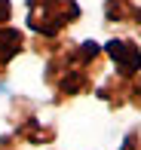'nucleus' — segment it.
Returning <instances> with one entry per match:
<instances>
[{
	"instance_id": "1",
	"label": "nucleus",
	"mask_w": 141,
	"mask_h": 150,
	"mask_svg": "<svg viewBox=\"0 0 141 150\" xmlns=\"http://www.w3.org/2000/svg\"><path fill=\"white\" fill-rule=\"evenodd\" d=\"M107 52H111V58L120 64L123 74H135L141 67V52H138L135 43H129V40H111V43H107Z\"/></svg>"
},
{
	"instance_id": "3",
	"label": "nucleus",
	"mask_w": 141,
	"mask_h": 150,
	"mask_svg": "<svg viewBox=\"0 0 141 150\" xmlns=\"http://www.w3.org/2000/svg\"><path fill=\"white\" fill-rule=\"evenodd\" d=\"M9 16V0H0V22Z\"/></svg>"
},
{
	"instance_id": "2",
	"label": "nucleus",
	"mask_w": 141,
	"mask_h": 150,
	"mask_svg": "<svg viewBox=\"0 0 141 150\" xmlns=\"http://www.w3.org/2000/svg\"><path fill=\"white\" fill-rule=\"evenodd\" d=\"M18 46H22L18 31H0V67H3L6 61L18 52Z\"/></svg>"
},
{
	"instance_id": "4",
	"label": "nucleus",
	"mask_w": 141,
	"mask_h": 150,
	"mask_svg": "<svg viewBox=\"0 0 141 150\" xmlns=\"http://www.w3.org/2000/svg\"><path fill=\"white\" fill-rule=\"evenodd\" d=\"M3 92H6V86H3V83H0V95H3Z\"/></svg>"
}]
</instances>
